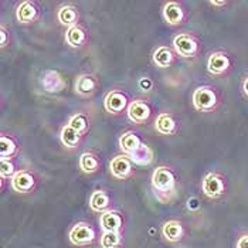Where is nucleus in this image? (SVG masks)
I'll return each instance as SVG.
<instances>
[{
  "label": "nucleus",
  "mask_w": 248,
  "mask_h": 248,
  "mask_svg": "<svg viewBox=\"0 0 248 248\" xmlns=\"http://www.w3.org/2000/svg\"><path fill=\"white\" fill-rule=\"evenodd\" d=\"M174 174L166 166H159L152 174V186L155 193H157V199H162V194H169L174 190Z\"/></svg>",
  "instance_id": "f257e3e1"
},
{
  "label": "nucleus",
  "mask_w": 248,
  "mask_h": 248,
  "mask_svg": "<svg viewBox=\"0 0 248 248\" xmlns=\"http://www.w3.org/2000/svg\"><path fill=\"white\" fill-rule=\"evenodd\" d=\"M217 104V96L209 87H199L193 93V105L197 111L209 112Z\"/></svg>",
  "instance_id": "f03ea898"
},
{
  "label": "nucleus",
  "mask_w": 248,
  "mask_h": 248,
  "mask_svg": "<svg viewBox=\"0 0 248 248\" xmlns=\"http://www.w3.org/2000/svg\"><path fill=\"white\" fill-rule=\"evenodd\" d=\"M68 237L74 246H88L94 241L95 231L87 223H78L70 230Z\"/></svg>",
  "instance_id": "7ed1b4c3"
},
{
  "label": "nucleus",
  "mask_w": 248,
  "mask_h": 248,
  "mask_svg": "<svg viewBox=\"0 0 248 248\" xmlns=\"http://www.w3.org/2000/svg\"><path fill=\"white\" fill-rule=\"evenodd\" d=\"M173 47L182 57H194L197 53V41L189 34H179L173 38Z\"/></svg>",
  "instance_id": "20e7f679"
},
{
  "label": "nucleus",
  "mask_w": 248,
  "mask_h": 248,
  "mask_svg": "<svg viewBox=\"0 0 248 248\" xmlns=\"http://www.w3.org/2000/svg\"><path fill=\"white\" fill-rule=\"evenodd\" d=\"M202 189L207 197L217 199L224 193V182L220 176H217L214 173H209L204 176V179L202 182Z\"/></svg>",
  "instance_id": "39448f33"
},
{
  "label": "nucleus",
  "mask_w": 248,
  "mask_h": 248,
  "mask_svg": "<svg viewBox=\"0 0 248 248\" xmlns=\"http://www.w3.org/2000/svg\"><path fill=\"white\" fill-rule=\"evenodd\" d=\"M109 170L116 179H126L132 172V160L125 155H118L111 160Z\"/></svg>",
  "instance_id": "423d86ee"
},
{
  "label": "nucleus",
  "mask_w": 248,
  "mask_h": 248,
  "mask_svg": "<svg viewBox=\"0 0 248 248\" xmlns=\"http://www.w3.org/2000/svg\"><path fill=\"white\" fill-rule=\"evenodd\" d=\"M149 116H151V108L145 101L136 99L128 105V118L134 124H143L145 121L149 119Z\"/></svg>",
  "instance_id": "0eeeda50"
},
{
  "label": "nucleus",
  "mask_w": 248,
  "mask_h": 248,
  "mask_svg": "<svg viewBox=\"0 0 248 248\" xmlns=\"http://www.w3.org/2000/svg\"><path fill=\"white\" fill-rule=\"evenodd\" d=\"M128 105V99L119 91H111L108 93L104 99V108L111 114H119L122 112Z\"/></svg>",
  "instance_id": "6e6552de"
},
{
  "label": "nucleus",
  "mask_w": 248,
  "mask_h": 248,
  "mask_svg": "<svg viewBox=\"0 0 248 248\" xmlns=\"http://www.w3.org/2000/svg\"><path fill=\"white\" fill-rule=\"evenodd\" d=\"M43 88L47 93H60L65 87V81L57 71H46L41 77Z\"/></svg>",
  "instance_id": "1a4fd4ad"
},
{
  "label": "nucleus",
  "mask_w": 248,
  "mask_h": 248,
  "mask_svg": "<svg viewBox=\"0 0 248 248\" xmlns=\"http://www.w3.org/2000/svg\"><path fill=\"white\" fill-rule=\"evenodd\" d=\"M230 67V60L224 53H213L207 61V70L210 74L220 76L224 74Z\"/></svg>",
  "instance_id": "9d476101"
},
{
  "label": "nucleus",
  "mask_w": 248,
  "mask_h": 248,
  "mask_svg": "<svg viewBox=\"0 0 248 248\" xmlns=\"http://www.w3.org/2000/svg\"><path fill=\"white\" fill-rule=\"evenodd\" d=\"M99 224L104 231L119 232L122 229V217L116 211H104L99 217Z\"/></svg>",
  "instance_id": "9b49d317"
},
{
  "label": "nucleus",
  "mask_w": 248,
  "mask_h": 248,
  "mask_svg": "<svg viewBox=\"0 0 248 248\" xmlns=\"http://www.w3.org/2000/svg\"><path fill=\"white\" fill-rule=\"evenodd\" d=\"M33 186H34V177L24 170L15 173L12 177V187L19 193H27L33 189Z\"/></svg>",
  "instance_id": "f8f14e48"
},
{
  "label": "nucleus",
  "mask_w": 248,
  "mask_h": 248,
  "mask_svg": "<svg viewBox=\"0 0 248 248\" xmlns=\"http://www.w3.org/2000/svg\"><path fill=\"white\" fill-rule=\"evenodd\" d=\"M162 234L163 237L170 241V243H177L182 240L183 237V227L179 221L176 220H170V221H166L162 227Z\"/></svg>",
  "instance_id": "ddd939ff"
},
{
  "label": "nucleus",
  "mask_w": 248,
  "mask_h": 248,
  "mask_svg": "<svg viewBox=\"0 0 248 248\" xmlns=\"http://www.w3.org/2000/svg\"><path fill=\"white\" fill-rule=\"evenodd\" d=\"M163 17L172 26L180 24L182 20H183V10H182V7L177 3L169 1L163 7Z\"/></svg>",
  "instance_id": "4468645a"
},
{
  "label": "nucleus",
  "mask_w": 248,
  "mask_h": 248,
  "mask_svg": "<svg viewBox=\"0 0 248 248\" xmlns=\"http://www.w3.org/2000/svg\"><path fill=\"white\" fill-rule=\"evenodd\" d=\"M140 145H142V142H140L139 136L135 135L134 132H131V131L129 132H125V134L119 138V148H121L122 152L126 153V155L134 153Z\"/></svg>",
  "instance_id": "2eb2a0df"
},
{
  "label": "nucleus",
  "mask_w": 248,
  "mask_h": 248,
  "mask_svg": "<svg viewBox=\"0 0 248 248\" xmlns=\"http://www.w3.org/2000/svg\"><path fill=\"white\" fill-rule=\"evenodd\" d=\"M96 81L93 76L82 74L77 78L76 81V91L81 95H90L95 91Z\"/></svg>",
  "instance_id": "dca6fc26"
},
{
  "label": "nucleus",
  "mask_w": 248,
  "mask_h": 248,
  "mask_svg": "<svg viewBox=\"0 0 248 248\" xmlns=\"http://www.w3.org/2000/svg\"><path fill=\"white\" fill-rule=\"evenodd\" d=\"M129 159L139 166H146L153 160L152 149L148 145L142 143L134 153L129 155Z\"/></svg>",
  "instance_id": "f3484780"
},
{
  "label": "nucleus",
  "mask_w": 248,
  "mask_h": 248,
  "mask_svg": "<svg viewBox=\"0 0 248 248\" xmlns=\"http://www.w3.org/2000/svg\"><path fill=\"white\" fill-rule=\"evenodd\" d=\"M36 16H37V9L31 1L20 3L17 10H16V17L20 23H30L36 19Z\"/></svg>",
  "instance_id": "a211bd4d"
},
{
  "label": "nucleus",
  "mask_w": 248,
  "mask_h": 248,
  "mask_svg": "<svg viewBox=\"0 0 248 248\" xmlns=\"http://www.w3.org/2000/svg\"><path fill=\"white\" fill-rule=\"evenodd\" d=\"M155 128L159 134L172 135L176 131V122L169 114H160L155 121Z\"/></svg>",
  "instance_id": "6ab92c4d"
},
{
  "label": "nucleus",
  "mask_w": 248,
  "mask_h": 248,
  "mask_svg": "<svg viewBox=\"0 0 248 248\" xmlns=\"http://www.w3.org/2000/svg\"><path fill=\"white\" fill-rule=\"evenodd\" d=\"M153 61H155V64H156L157 67H160V68H168L173 61L172 51H170L168 47H165V46L159 47V48L153 53Z\"/></svg>",
  "instance_id": "aec40b11"
},
{
  "label": "nucleus",
  "mask_w": 248,
  "mask_h": 248,
  "mask_svg": "<svg viewBox=\"0 0 248 248\" xmlns=\"http://www.w3.org/2000/svg\"><path fill=\"white\" fill-rule=\"evenodd\" d=\"M109 206V197L102 190H96L90 197V207L94 211H105V209Z\"/></svg>",
  "instance_id": "412c9836"
},
{
  "label": "nucleus",
  "mask_w": 248,
  "mask_h": 248,
  "mask_svg": "<svg viewBox=\"0 0 248 248\" xmlns=\"http://www.w3.org/2000/svg\"><path fill=\"white\" fill-rule=\"evenodd\" d=\"M77 17H78V13H77V9L74 6H62L58 12L60 23L64 26H68V27L76 26Z\"/></svg>",
  "instance_id": "4be33fe9"
},
{
  "label": "nucleus",
  "mask_w": 248,
  "mask_h": 248,
  "mask_svg": "<svg viewBox=\"0 0 248 248\" xmlns=\"http://www.w3.org/2000/svg\"><path fill=\"white\" fill-rule=\"evenodd\" d=\"M65 41L71 47H79L85 41V31L78 26L68 27V30L65 33Z\"/></svg>",
  "instance_id": "5701e85b"
},
{
  "label": "nucleus",
  "mask_w": 248,
  "mask_h": 248,
  "mask_svg": "<svg viewBox=\"0 0 248 248\" xmlns=\"http://www.w3.org/2000/svg\"><path fill=\"white\" fill-rule=\"evenodd\" d=\"M60 139H61V142H62L64 146H67V148H76L77 145L79 143V134L77 132L76 129H73L70 125H67V126H64L61 129Z\"/></svg>",
  "instance_id": "b1692460"
},
{
  "label": "nucleus",
  "mask_w": 248,
  "mask_h": 248,
  "mask_svg": "<svg viewBox=\"0 0 248 248\" xmlns=\"http://www.w3.org/2000/svg\"><path fill=\"white\" fill-rule=\"evenodd\" d=\"M79 168L82 169V172L94 173L99 168V162L93 153L85 152L79 156Z\"/></svg>",
  "instance_id": "393cba45"
},
{
  "label": "nucleus",
  "mask_w": 248,
  "mask_h": 248,
  "mask_svg": "<svg viewBox=\"0 0 248 248\" xmlns=\"http://www.w3.org/2000/svg\"><path fill=\"white\" fill-rule=\"evenodd\" d=\"M122 244V237L119 232L114 231H104L101 237V247L102 248H119Z\"/></svg>",
  "instance_id": "a878e982"
},
{
  "label": "nucleus",
  "mask_w": 248,
  "mask_h": 248,
  "mask_svg": "<svg viewBox=\"0 0 248 248\" xmlns=\"http://www.w3.org/2000/svg\"><path fill=\"white\" fill-rule=\"evenodd\" d=\"M0 155H1V160H7L9 156H12L13 153L16 152V143L13 142V139L7 138V136H1L0 138Z\"/></svg>",
  "instance_id": "bb28decb"
},
{
  "label": "nucleus",
  "mask_w": 248,
  "mask_h": 248,
  "mask_svg": "<svg viewBox=\"0 0 248 248\" xmlns=\"http://www.w3.org/2000/svg\"><path fill=\"white\" fill-rule=\"evenodd\" d=\"M68 125H70L73 129H76L78 134L81 135L82 132H85L87 128H88V119H87L82 114H77L70 119Z\"/></svg>",
  "instance_id": "cd10ccee"
},
{
  "label": "nucleus",
  "mask_w": 248,
  "mask_h": 248,
  "mask_svg": "<svg viewBox=\"0 0 248 248\" xmlns=\"http://www.w3.org/2000/svg\"><path fill=\"white\" fill-rule=\"evenodd\" d=\"M0 173H1V177H9L15 173V166L12 162L9 160H1V166H0Z\"/></svg>",
  "instance_id": "c85d7f7f"
},
{
  "label": "nucleus",
  "mask_w": 248,
  "mask_h": 248,
  "mask_svg": "<svg viewBox=\"0 0 248 248\" xmlns=\"http://www.w3.org/2000/svg\"><path fill=\"white\" fill-rule=\"evenodd\" d=\"M139 87H140L143 91H149V90L152 88V81H151L149 78H142V79L139 81Z\"/></svg>",
  "instance_id": "c756f323"
},
{
  "label": "nucleus",
  "mask_w": 248,
  "mask_h": 248,
  "mask_svg": "<svg viewBox=\"0 0 248 248\" xmlns=\"http://www.w3.org/2000/svg\"><path fill=\"white\" fill-rule=\"evenodd\" d=\"M237 248H248V234H244L238 238L237 241Z\"/></svg>",
  "instance_id": "7c9ffc66"
},
{
  "label": "nucleus",
  "mask_w": 248,
  "mask_h": 248,
  "mask_svg": "<svg viewBox=\"0 0 248 248\" xmlns=\"http://www.w3.org/2000/svg\"><path fill=\"white\" fill-rule=\"evenodd\" d=\"M199 206H200V203H199V200H197L196 197H191V199L187 200V207H189L190 210H197Z\"/></svg>",
  "instance_id": "2f4dec72"
},
{
  "label": "nucleus",
  "mask_w": 248,
  "mask_h": 248,
  "mask_svg": "<svg viewBox=\"0 0 248 248\" xmlns=\"http://www.w3.org/2000/svg\"><path fill=\"white\" fill-rule=\"evenodd\" d=\"M0 44H1V47L6 46V30L4 29H1V40H0Z\"/></svg>",
  "instance_id": "473e14b6"
},
{
  "label": "nucleus",
  "mask_w": 248,
  "mask_h": 248,
  "mask_svg": "<svg viewBox=\"0 0 248 248\" xmlns=\"http://www.w3.org/2000/svg\"><path fill=\"white\" fill-rule=\"evenodd\" d=\"M243 90H244L246 95L248 96V78H246V81L243 82Z\"/></svg>",
  "instance_id": "72a5a7b5"
},
{
  "label": "nucleus",
  "mask_w": 248,
  "mask_h": 248,
  "mask_svg": "<svg viewBox=\"0 0 248 248\" xmlns=\"http://www.w3.org/2000/svg\"><path fill=\"white\" fill-rule=\"evenodd\" d=\"M211 6H226L227 1H210Z\"/></svg>",
  "instance_id": "f704fd0d"
}]
</instances>
